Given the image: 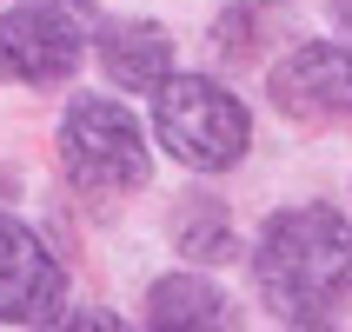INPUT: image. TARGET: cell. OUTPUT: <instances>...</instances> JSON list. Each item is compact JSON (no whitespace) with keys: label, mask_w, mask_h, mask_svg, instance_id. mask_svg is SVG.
<instances>
[{"label":"cell","mask_w":352,"mask_h":332,"mask_svg":"<svg viewBox=\"0 0 352 332\" xmlns=\"http://www.w3.org/2000/svg\"><path fill=\"white\" fill-rule=\"evenodd\" d=\"M219 54H226V60H246V14H226V20H219Z\"/></svg>","instance_id":"obj_11"},{"label":"cell","mask_w":352,"mask_h":332,"mask_svg":"<svg viewBox=\"0 0 352 332\" xmlns=\"http://www.w3.org/2000/svg\"><path fill=\"white\" fill-rule=\"evenodd\" d=\"M60 166L80 193L113 199V193H140L153 179V153H146V133L140 120L120 107V100H74L67 120H60Z\"/></svg>","instance_id":"obj_3"},{"label":"cell","mask_w":352,"mask_h":332,"mask_svg":"<svg viewBox=\"0 0 352 332\" xmlns=\"http://www.w3.org/2000/svg\"><path fill=\"white\" fill-rule=\"evenodd\" d=\"M87 40H100V0H27L0 14V80L54 87L80 67Z\"/></svg>","instance_id":"obj_4"},{"label":"cell","mask_w":352,"mask_h":332,"mask_svg":"<svg viewBox=\"0 0 352 332\" xmlns=\"http://www.w3.org/2000/svg\"><path fill=\"white\" fill-rule=\"evenodd\" d=\"M266 93L286 120L326 126V120H352V47L333 40H306L266 74Z\"/></svg>","instance_id":"obj_5"},{"label":"cell","mask_w":352,"mask_h":332,"mask_svg":"<svg viewBox=\"0 0 352 332\" xmlns=\"http://www.w3.org/2000/svg\"><path fill=\"white\" fill-rule=\"evenodd\" d=\"M253 286L279 319H333L352 306V226L333 206H286L259 226Z\"/></svg>","instance_id":"obj_1"},{"label":"cell","mask_w":352,"mask_h":332,"mask_svg":"<svg viewBox=\"0 0 352 332\" xmlns=\"http://www.w3.org/2000/svg\"><path fill=\"white\" fill-rule=\"evenodd\" d=\"M173 253H186L193 266H226V259L239 253L226 199H206V193L179 199V206H173Z\"/></svg>","instance_id":"obj_9"},{"label":"cell","mask_w":352,"mask_h":332,"mask_svg":"<svg viewBox=\"0 0 352 332\" xmlns=\"http://www.w3.org/2000/svg\"><path fill=\"white\" fill-rule=\"evenodd\" d=\"M293 332H326V326H293Z\"/></svg>","instance_id":"obj_13"},{"label":"cell","mask_w":352,"mask_h":332,"mask_svg":"<svg viewBox=\"0 0 352 332\" xmlns=\"http://www.w3.org/2000/svg\"><path fill=\"white\" fill-rule=\"evenodd\" d=\"M100 67L126 93H146V87L160 93L173 80V34L153 27V20H120V27L100 34Z\"/></svg>","instance_id":"obj_7"},{"label":"cell","mask_w":352,"mask_h":332,"mask_svg":"<svg viewBox=\"0 0 352 332\" xmlns=\"http://www.w3.org/2000/svg\"><path fill=\"white\" fill-rule=\"evenodd\" d=\"M333 20L346 27V40H352V0H333Z\"/></svg>","instance_id":"obj_12"},{"label":"cell","mask_w":352,"mask_h":332,"mask_svg":"<svg viewBox=\"0 0 352 332\" xmlns=\"http://www.w3.org/2000/svg\"><path fill=\"white\" fill-rule=\"evenodd\" d=\"M146 332H226V293L199 273H166L146 293Z\"/></svg>","instance_id":"obj_8"},{"label":"cell","mask_w":352,"mask_h":332,"mask_svg":"<svg viewBox=\"0 0 352 332\" xmlns=\"http://www.w3.org/2000/svg\"><path fill=\"white\" fill-rule=\"evenodd\" d=\"M153 140L179 166H193V173H226V166L246 153L253 120H246V107H239L219 80L173 74L153 93Z\"/></svg>","instance_id":"obj_2"},{"label":"cell","mask_w":352,"mask_h":332,"mask_svg":"<svg viewBox=\"0 0 352 332\" xmlns=\"http://www.w3.org/2000/svg\"><path fill=\"white\" fill-rule=\"evenodd\" d=\"M40 332H126V326H120L107 306H60Z\"/></svg>","instance_id":"obj_10"},{"label":"cell","mask_w":352,"mask_h":332,"mask_svg":"<svg viewBox=\"0 0 352 332\" xmlns=\"http://www.w3.org/2000/svg\"><path fill=\"white\" fill-rule=\"evenodd\" d=\"M60 286H67V273L47 253V239L0 213V326H27V319L47 326L60 306Z\"/></svg>","instance_id":"obj_6"}]
</instances>
